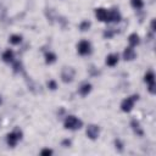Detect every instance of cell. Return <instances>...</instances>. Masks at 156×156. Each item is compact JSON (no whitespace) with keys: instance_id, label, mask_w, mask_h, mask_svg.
<instances>
[{"instance_id":"1","label":"cell","mask_w":156,"mask_h":156,"mask_svg":"<svg viewBox=\"0 0 156 156\" xmlns=\"http://www.w3.org/2000/svg\"><path fill=\"white\" fill-rule=\"evenodd\" d=\"M63 127L65 129H68V130H78L83 127V122L78 117L73 115H68L63 121Z\"/></svg>"},{"instance_id":"2","label":"cell","mask_w":156,"mask_h":156,"mask_svg":"<svg viewBox=\"0 0 156 156\" xmlns=\"http://www.w3.org/2000/svg\"><path fill=\"white\" fill-rule=\"evenodd\" d=\"M22 135H23L22 130L20 128H15L12 132L7 133V135H6V143H7V145L10 147H15L18 144V141L22 139Z\"/></svg>"},{"instance_id":"3","label":"cell","mask_w":156,"mask_h":156,"mask_svg":"<svg viewBox=\"0 0 156 156\" xmlns=\"http://www.w3.org/2000/svg\"><path fill=\"white\" fill-rule=\"evenodd\" d=\"M138 99H139V95H138V94H133V95H130V96L123 99L122 102H121V110H122L124 113L130 112V111L133 110L135 102L138 101Z\"/></svg>"},{"instance_id":"4","label":"cell","mask_w":156,"mask_h":156,"mask_svg":"<svg viewBox=\"0 0 156 156\" xmlns=\"http://www.w3.org/2000/svg\"><path fill=\"white\" fill-rule=\"evenodd\" d=\"M77 51L80 56H88L91 54V44L89 40H80L78 44H77Z\"/></svg>"},{"instance_id":"5","label":"cell","mask_w":156,"mask_h":156,"mask_svg":"<svg viewBox=\"0 0 156 156\" xmlns=\"http://www.w3.org/2000/svg\"><path fill=\"white\" fill-rule=\"evenodd\" d=\"M144 82L147 84V90L150 94H155V73L152 71H147L144 76Z\"/></svg>"},{"instance_id":"6","label":"cell","mask_w":156,"mask_h":156,"mask_svg":"<svg viewBox=\"0 0 156 156\" xmlns=\"http://www.w3.org/2000/svg\"><path fill=\"white\" fill-rule=\"evenodd\" d=\"M74 69L72 67H63L61 71V79L63 83H71L74 78Z\"/></svg>"},{"instance_id":"7","label":"cell","mask_w":156,"mask_h":156,"mask_svg":"<svg viewBox=\"0 0 156 156\" xmlns=\"http://www.w3.org/2000/svg\"><path fill=\"white\" fill-rule=\"evenodd\" d=\"M85 134L89 139L91 140H96L99 138V134H100V128L98 124H89L85 129Z\"/></svg>"},{"instance_id":"8","label":"cell","mask_w":156,"mask_h":156,"mask_svg":"<svg viewBox=\"0 0 156 156\" xmlns=\"http://www.w3.org/2000/svg\"><path fill=\"white\" fill-rule=\"evenodd\" d=\"M95 16L100 22H107L108 23V11L104 7H96L95 9Z\"/></svg>"},{"instance_id":"9","label":"cell","mask_w":156,"mask_h":156,"mask_svg":"<svg viewBox=\"0 0 156 156\" xmlns=\"http://www.w3.org/2000/svg\"><path fill=\"white\" fill-rule=\"evenodd\" d=\"M121 20H122V15H121L118 9L115 7V9H111L108 11V22L118 23V22H121Z\"/></svg>"},{"instance_id":"10","label":"cell","mask_w":156,"mask_h":156,"mask_svg":"<svg viewBox=\"0 0 156 156\" xmlns=\"http://www.w3.org/2000/svg\"><path fill=\"white\" fill-rule=\"evenodd\" d=\"M135 57H136V52H135L134 48L127 46V48L124 49V51H123V58H124L126 61H133Z\"/></svg>"},{"instance_id":"11","label":"cell","mask_w":156,"mask_h":156,"mask_svg":"<svg viewBox=\"0 0 156 156\" xmlns=\"http://www.w3.org/2000/svg\"><path fill=\"white\" fill-rule=\"evenodd\" d=\"M1 60L4 62H6V63H12L15 61V52H13V50L6 49L2 52V55H1Z\"/></svg>"},{"instance_id":"12","label":"cell","mask_w":156,"mask_h":156,"mask_svg":"<svg viewBox=\"0 0 156 156\" xmlns=\"http://www.w3.org/2000/svg\"><path fill=\"white\" fill-rule=\"evenodd\" d=\"M118 61H119V56H118V54H108L107 56H106V60H105V62H106V65L108 66V67H115L117 63H118Z\"/></svg>"},{"instance_id":"13","label":"cell","mask_w":156,"mask_h":156,"mask_svg":"<svg viewBox=\"0 0 156 156\" xmlns=\"http://www.w3.org/2000/svg\"><path fill=\"white\" fill-rule=\"evenodd\" d=\"M130 127H132L133 132H134L136 135H139V136H143V135H144V130H143V128L140 127V123H139L135 118L130 121Z\"/></svg>"},{"instance_id":"14","label":"cell","mask_w":156,"mask_h":156,"mask_svg":"<svg viewBox=\"0 0 156 156\" xmlns=\"http://www.w3.org/2000/svg\"><path fill=\"white\" fill-rule=\"evenodd\" d=\"M91 89H93V85H91L90 83L87 82V83H83V84L79 87L78 91H79L80 96H88V94H90Z\"/></svg>"},{"instance_id":"15","label":"cell","mask_w":156,"mask_h":156,"mask_svg":"<svg viewBox=\"0 0 156 156\" xmlns=\"http://www.w3.org/2000/svg\"><path fill=\"white\" fill-rule=\"evenodd\" d=\"M139 43H140V38H139V35L136 33H132V34L128 35V44H129V46L135 48L136 45H139Z\"/></svg>"},{"instance_id":"16","label":"cell","mask_w":156,"mask_h":156,"mask_svg":"<svg viewBox=\"0 0 156 156\" xmlns=\"http://www.w3.org/2000/svg\"><path fill=\"white\" fill-rule=\"evenodd\" d=\"M44 58H45V63H46V65H52L54 62H56L57 56H56V54L52 52V51H46V52L44 54Z\"/></svg>"},{"instance_id":"17","label":"cell","mask_w":156,"mask_h":156,"mask_svg":"<svg viewBox=\"0 0 156 156\" xmlns=\"http://www.w3.org/2000/svg\"><path fill=\"white\" fill-rule=\"evenodd\" d=\"M9 41L12 45H20L22 43V35H20V34H12V35H10Z\"/></svg>"},{"instance_id":"18","label":"cell","mask_w":156,"mask_h":156,"mask_svg":"<svg viewBox=\"0 0 156 156\" xmlns=\"http://www.w3.org/2000/svg\"><path fill=\"white\" fill-rule=\"evenodd\" d=\"M90 27H91V22L88 21V20L82 21V22L79 23V26H78V28H79L80 32H87V30H89Z\"/></svg>"},{"instance_id":"19","label":"cell","mask_w":156,"mask_h":156,"mask_svg":"<svg viewBox=\"0 0 156 156\" xmlns=\"http://www.w3.org/2000/svg\"><path fill=\"white\" fill-rule=\"evenodd\" d=\"M130 5L135 10H140L144 7V0H130Z\"/></svg>"},{"instance_id":"20","label":"cell","mask_w":156,"mask_h":156,"mask_svg":"<svg viewBox=\"0 0 156 156\" xmlns=\"http://www.w3.org/2000/svg\"><path fill=\"white\" fill-rule=\"evenodd\" d=\"M113 35H115V30L113 29H105L104 33H102V37L105 39H111Z\"/></svg>"},{"instance_id":"21","label":"cell","mask_w":156,"mask_h":156,"mask_svg":"<svg viewBox=\"0 0 156 156\" xmlns=\"http://www.w3.org/2000/svg\"><path fill=\"white\" fill-rule=\"evenodd\" d=\"M12 63H13V66H12V67H13V72H15V73H18V72L22 69V63H21L20 61H13Z\"/></svg>"},{"instance_id":"22","label":"cell","mask_w":156,"mask_h":156,"mask_svg":"<svg viewBox=\"0 0 156 156\" xmlns=\"http://www.w3.org/2000/svg\"><path fill=\"white\" fill-rule=\"evenodd\" d=\"M123 146H124V145H123V143H122L119 139H116V140H115V147H116L117 151H119V152L123 151Z\"/></svg>"},{"instance_id":"23","label":"cell","mask_w":156,"mask_h":156,"mask_svg":"<svg viewBox=\"0 0 156 156\" xmlns=\"http://www.w3.org/2000/svg\"><path fill=\"white\" fill-rule=\"evenodd\" d=\"M48 88H49L50 90H56V89H57V83H56V80L50 79V80L48 82Z\"/></svg>"},{"instance_id":"24","label":"cell","mask_w":156,"mask_h":156,"mask_svg":"<svg viewBox=\"0 0 156 156\" xmlns=\"http://www.w3.org/2000/svg\"><path fill=\"white\" fill-rule=\"evenodd\" d=\"M52 154V150L51 149H48V147H45V149H43L41 151H40V155L41 156H49V155H51Z\"/></svg>"},{"instance_id":"25","label":"cell","mask_w":156,"mask_h":156,"mask_svg":"<svg viewBox=\"0 0 156 156\" xmlns=\"http://www.w3.org/2000/svg\"><path fill=\"white\" fill-rule=\"evenodd\" d=\"M62 146H65V147L71 146V140H69V139H65V140H62Z\"/></svg>"},{"instance_id":"26","label":"cell","mask_w":156,"mask_h":156,"mask_svg":"<svg viewBox=\"0 0 156 156\" xmlns=\"http://www.w3.org/2000/svg\"><path fill=\"white\" fill-rule=\"evenodd\" d=\"M151 30H152V32L155 30V20L151 21Z\"/></svg>"},{"instance_id":"27","label":"cell","mask_w":156,"mask_h":156,"mask_svg":"<svg viewBox=\"0 0 156 156\" xmlns=\"http://www.w3.org/2000/svg\"><path fill=\"white\" fill-rule=\"evenodd\" d=\"M0 104H1V96H0Z\"/></svg>"}]
</instances>
